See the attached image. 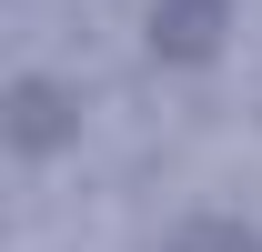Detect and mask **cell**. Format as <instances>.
I'll return each mask as SVG.
<instances>
[{"instance_id": "cell-1", "label": "cell", "mask_w": 262, "mask_h": 252, "mask_svg": "<svg viewBox=\"0 0 262 252\" xmlns=\"http://www.w3.org/2000/svg\"><path fill=\"white\" fill-rule=\"evenodd\" d=\"M0 131H10V152H20V161H40V152H61L71 131H81V101H71L61 81L20 71V81H10V101H0Z\"/></svg>"}, {"instance_id": "cell-2", "label": "cell", "mask_w": 262, "mask_h": 252, "mask_svg": "<svg viewBox=\"0 0 262 252\" xmlns=\"http://www.w3.org/2000/svg\"><path fill=\"white\" fill-rule=\"evenodd\" d=\"M232 31V0H151V61H212Z\"/></svg>"}, {"instance_id": "cell-3", "label": "cell", "mask_w": 262, "mask_h": 252, "mask_svg": "<svg viewBox=\"0 0 262 252\" xmlns=\"http://www.w3.org/2000/svg\"><path fill=\"white\" fill-rule=\"evenodd\" d=\"M171 252H262V232L232 212H192V222H171Z\"/></svg>"}]
</instances>
